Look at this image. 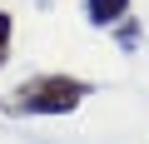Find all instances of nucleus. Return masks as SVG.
I'll use <instances>...</instances> for the list:
<instances>
[{"label": "nucleus", "mask_w": 149, "mask_h": 144, "mask_svg": "<svg viewBox=\"0 0 149 144\" xmlns=\"http://www.w3.org/2000/svg\"><path fill=\"white\" fill-rule=\"evenodd\" d=\"M10 35H15V20L0 10V65H5V55H10Z\"/></svg>", "instance_id": "4"}, {"label": "nucleus", "mask_w": 149, "mask_h": 144, "mask_svg": "<svg viewBox=\"0 0 149 144\" xmlns=\"http://www.w3.org/2000/svg\"><path fill=\"white\" fill-rule=\"evenodd\" d=\"M85 95H90V85L74 75H30L25 85H15L0 99V109L15 119H55V114H74L85 104Z\"/></svg>", "instance_id": "1"}, {"label": "nucleus", "mask_w": 149, "mask_h": 144, "mask_svg": "<svg viewBox=\"0 0 149 144\" xmlns=\"http://www.w3.org/2000/svg\"><path fill=\"white\" fill-rule=\"evenodd\" d=\"M109 30H114V40H119V50H134V45H139V20H134V15H124V20L109 25Z\"/></svg>", "instance_id": "3"}, {"label": "nucleus", "mask_w": 149, "mask_h": 144, "mask_svg": "<svg viewBox=\"0 0 149 144\" xmlns=\"http://www.w3.org/2000/svg\"><path fill=\"white\" fill-rule=\"evenodd\" d=\"M124 15H129V0H85V20H90V25H100V30L119 25Z\"/></svg>", "instance_id": "2"}]
</instances>
